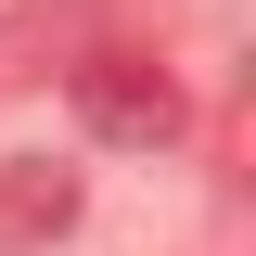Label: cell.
Returning a JSON list of instances; mask_svg holds the SVG:
<instances>
[{
	"label": "cell",
	"mask_w": 256,
	"mask_h": 256,
	"mask_svg": "<svg viewBox=\"0 0 256 256\" xmlns=\"http://www.w3.org/2000/svg\"><path fill=\"white\" fill-rule=\"evenodd\" d=\"M77 116L102 141H180V90H166L154 52H90L77 64Z\"/></svg>",
	"instance_id": "1"
},
{
	"label": "cell",
	"mask_w": 256,
	"mask_h": 256,
	"mask_svg": "<svg viewBox=\"0 0 256 256\" xmlns=\"http://www.w3.org/2000/svg\"><path fill=\"white\" fill-rule=\"evenodd\" d=\"M77 230V166L52 154H0V256H38Z\"/></svg>",
	"instance_id": "2"
}]
</instances>
